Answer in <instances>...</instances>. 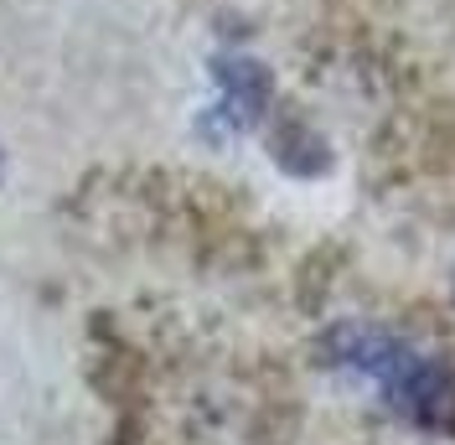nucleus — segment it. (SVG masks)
<instances>
[{
	"label": "nucleus",
	"instance_id": "obj_2",
	"mask_svg": "<svg viewBox=\"0 0 455 445\" xmlns=\"http://www.w3.org/2000/svg\"><path fill=\"white\" fill-rule=\"evenodd\" d=\"M264 99H269V78H264L259 62H249V57L218 62V99H212V114H207L212 135H243L259 119Z\"/></svg>",
	"mask_w": 455,
	"mask_h": 445
},
{
	"label": "nucleus",
	"instance_id": "obj_1",
	"mask_svg": "<svg viewBox=\"0 0 455 445\" xmlns=\"http://www.w3.org/2000/svg\"><path fill=\"white\" fill-rule=\"evenodd\" d=\"M326 362L383 399V409L419 430L455 425V373L440 352L368 321H347L326 336Z\"/></svg>",
	"mask_w": 455,
	"mask_h": 445
}]
</instances>
